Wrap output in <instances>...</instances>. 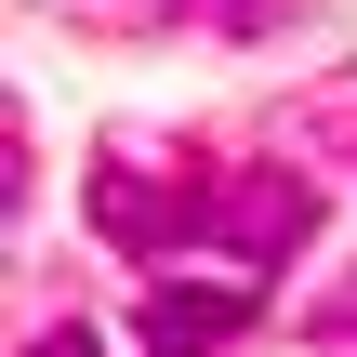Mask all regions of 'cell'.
<instances>
[{"instance_id":"6da1fadb","label":"cell","mask_w":357,"mask_h":357,"mask_svg":"<svg viewBox=\"0 0 357 357\" xmlns=\"http://www.w3.org/2000/svg\"><path fill=\"white\" fill-rule=\"evenodd\" d=\"M93 225L119 238V252H172V238H212L225 265H291V238L318 225V199H305V172H199V185H132V172H106L93 185Z\"/></svg>"},{"instance_id":"7a4b0ae2","label":"cell","mask_w":357,"mask_h":357,"mask_svg":"<svg viewBox=\"0 0 357 357\" xmlns=\"http://www.w3.org/2000/svg\"><path fill=\"white\" fill-rule=\"evenodd\" d=\"M265 318V278L252 265H225V278H146V344L159 357H212V344H238Z\"/></svg>"},{"instance_id":"3957f363","label":"cell","mask_w":357,"mask_h":357,"mask_svg":"<svg viewBox=\"0 0 357 357\" xmlns=\"http://www.w3.org/2000/svg\"><path fill=\"white\" fill-rule=\"evenodd\" d=\"M26 357H106V331H93V318H53V331H40Z\"/></svg>"},{"instance_id":"277c9868","label":"cell","mask_w":357,"mask_h":357,"mask_svg":"<svg viewBox=\"0 0 357 357\" xmlns=\"http://www.w3.org/2000/svg\"><path fill=\"white\" fill-rule=\"evenodd\" d=\"M331 331H357V291H344V305H331Z\"/></svg>"}]
</instances>
